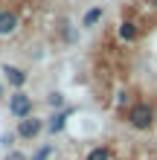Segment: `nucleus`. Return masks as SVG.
<instances>
[{
    "label": "nucleus",
    "instance_id": "20e7f679",
    "mask_svg": "<svg viewBox=\"0 0 157 160\" xmlns=\"http://www.w3.org/2000/svg\"><path fill=\"white\" fill-rule=\"evenodd\" d=\"M3 76H6V82L12 84V88H23L26 79H29L21 67H12V64H3Z\"/></svg>",
    "mask_w": 157,
    "mask_h": 160
},
{
    "label": "nucleus",
    "instance_id": "9d476101",
    "mask_svg": "<svg viewBox=\"0 0 157 160\" xmlns=\"http://www.w3.org/2000/svg\"><path fill=\"white\" fill-rule=\"evenodd\" d=\"M47 102H50L52 108H64V96H61V93H50V99H47Z\"/></svg>",
    "mask_w": 157,
    "mask_h": 160
},
{
    "label": "nucleus",
    "instance_id": "1a4fd4ad",
    "mask_svg": "<svg viewBox=\"0 0 157 160\" xmlns=\"http://www.w3.org/2000/svg\"><path fill=\"white\" fill-rule=\"evenodd\" d=\"M87 160H110V154H108V148L96 146V148H90V152H87Z\"/></svg>",
    "mask_w": 157,
    "mask_h": 160
},
{
    "label": "nucleus",
    "instance_id": "9b49d317",
    "mask_svg": "<svg viewBox=\"0 0 157 160\" xmlns=\"http://www.w3.org/2000/svg\"><path fill=\"white\" fill-rule=\"evenodd\" d=\"M3 160H26V154H23V152H9Z\"/></svg>",
    "mask_w": 157,
    "mask_h": 160
},
{
    "label": "nucleus",
    "instance_id": "6e6552de",
    "mask_svg": "<svg viewBox=\"0 0 157 160\" xmlns=\"http://www.w3.org/2000/svg\"><path fill=\"white\" fill-rule=\"evenodd\" d=\"M119 38H122V41H134L137 38V23L122 21V23H119Z\"/></svg>",
    "mask_w": 157,
    "mask_h": 160
},
{
    "label": "nucleus",
    "instance_id": "f257e3e1",
    "mask_svg": "<svg viewBox=\"0 0 157 160\" xmlns=\"http://www.w3.org/2000/svg\"><path fill=\"white\" fill-rule=\"evenodd\" d=\"M154 122V111L145 105V102H137V105H131V111H128V125L137 128V131H149Z\"/></svg>",
    "mask_w": 157,
    "mask_h": 160
},
{
    "label": "nucleus",
    "instance_id": "f8f14e48",
    "mask_svg": "<svg viewBox=\"0 0 157 160\" xmlns=\"http://www.w3.org/2000/svg\"><path fill=\"white\" fill-rule=\"evenodd\" d=\"M15 137H17V134H3V137H0V143H3V146L9 148V146H12V143H15Z\"/></svg>",
    "mask_w": 157,
    "mask_h": 160
},
{
    "label": "nucleus",
    "instance_id": "39448f33",
    "mask_svg": "<svg viewBox=\"0 0 157 160\" xmlns=\"http://www.w3.org/2000/svg\"><path fill=\"white\" fill-rule=\"evenodd\" d=\"M15 32H17V15L3 9L0 12V35H15Z\"/></svg>",
    "mask_w": 157,
    "mask_h": 160
},
{
    "label": "nucleus",
    "instance_id": "0eeeda50",
    "mask_svg": "<svg viewBox=\"0 0 157 160\" xmlns=\"http://www.w3.org/2000/svg\"><path fill=\"white\" fill-rule=\"evenodd\" d=\"M102 6H93V9H87L85 12V18H81V26H96L99 21H102Z\"/></svg>",
    "mask_w": 157,
    "mask_h": 160
},
{
    "label": "nucleus",
    "instance_id": "7ed1b4c3",
    "mask_svg": "<svg viewBox=\"0 0 157 160\" xmlns=\"http://www.w3.org/2000/svg\"><path fill=\"white\" fill-rule=\"evenodd\" d=\"M44 131V119H35V117H26V119H21L17 122V131L15 134L17 137H23V140H35Z\"/></svg>",
    "mask_w": 157,
    "mask_h": 160
},
{
    "label": "nucleus",
    "instance_id": "4468645a",
    "mask_svg": "<svg viewBox=\"0 0 157 160\" xmlns=\"http://www.w3.org/2000/svg\"><path fill=\"white\" fill-rule=\"evenodd\" d=\"M0 96H3V88H0Z\"/></svg>",
    "mask_w": 157,
    "mask_h": 160
},
{
    "label": "nucleus",
    "instance_id": "ddd939ff",
    "mask_svg": "<svg viewBox=\"0 0 157 160\" xmlns=\"http://www.w3.org/2000/svg\"><path fill=\"white\" fill-rule=\"evenodd\" d=\"M50 152H52V148H50V146H44V148H41V152H38V154H35L32 160H47V154H50Z\"/></svg>",
    "mask_w": 157,
    "mask_h": 160
},
{
    "label": "nucleus",
    "instance_id": "423d86ee",
    "mask_svg": "<svg viewBox=\"0 0 157 160\" xmlns=\"http://www.w3.org/2000/svg\"><path fill=\"white\" fill-rule=\"evenodd\" d=\"M67 114H70V111H58V114L50 117V122H47L50 134H61V131H64V125H67Z\"/></svg>",
    "mask_w": 157,
    "mask_h": 160
},
{
    "label": "nucleus",
    "instance_id": "f03ea898",
    "mask_svg": "<svg viewBox=\"0 0 157 160\" xmlns=\"http://www.w3.org/2000/svg\"><path fill=\"white\" fill-rule=\"evenodd\" d=\"M9 111H12V117H17V119L32 117V96H26L23 90L12 93V96H9Z\"/></svg>",
    "mask_w": 157,
    "mask_h": 160
}]
</instances>
